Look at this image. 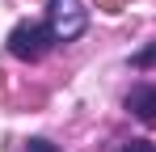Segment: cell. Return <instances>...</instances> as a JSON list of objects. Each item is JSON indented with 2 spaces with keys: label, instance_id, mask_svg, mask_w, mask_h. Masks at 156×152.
I'll use <instances>...</instances> for the list:
<instances>
[{
  "label": "cell",
  "instance_id": "1",
  "mask_svg": "<svg viewBox=\"0 0 156 152\" xmlns=\"http://www.w3.org/2000/svg\"><path fill=\"white\" fill-rule=\"evenodd\" d=\"M55 42H59V38H55L51 21H17L9 30V51H13L17 59H42Z\"/></svg>",
  "mask_w": 156,
  "mask_h": 152
},
{
  "label": "cell",
  "instance_id": "2",
  "mask_svg": "<svg viewBox=\"0 0 156 152\" xmlns=\"http://www.w3.org/2000/svg\"><path fill=\"white\" fill-rule=\"evenodd\" d=\"M47 21H51L59 42H76L89 30V13H84L80 0H47Z\"/></svg>",
  "mask_w": 156,
  "mask_h": 152
},
{
  "label": "cell",
  "instance_id": "3",
  "mask_svg": "<svg viewBox=\"0 0 156 152\" xmlns=\"http://www.w3.org/2000/svg\"><path fill=\"white\" fill-rule=\"evenodd\" d=\"M127 110L135 118H144V123H156V85L152 80H144V85H135L127 93Z\"/></svg>",
  "mask_w": 156,
  "mask_h": 152
},
{
  "label": "cell",
  "instance_id": "4",
  "mask_svg": "<svg viewBox=\"0 0 156 152\" xmlns=\"http://www.w3.org/2000/svg\"><path fill=\"white\" fill-rule=\"evenodd\" d=\"M118 152H156V144H152V139H127Z\"/></svg>",
  "mask_w": 156,
  "mask_h": 152
},
{
  "label": "cell",
  "instance_id": "5",
  "mask_svg": "<svg viewBox=\"0 0 156 152\" xmlns=\"http://www.w3.org/2000/svg\"><path fill=\"white\" fill-rule=\"evenodd\" d=\"M26 152H59V148H55L51 139H42V135H34V139L26 144Z\"/></svg>",
  "mask_w": 156,
  "mask_h": 152
},
{
  "label": "cell",
  "instance_id": "6",
  "mask_svg": "<svg viewBox=\"0 0 156 152\" xmlns=\"http://www.w3.org/2000/svg\"><path fill=\"white\" fill-rule=\"evenodd\" d=\"M135 68H148V63H156V47H148V51H139L135 59H131Z\"/></svg>",
  "mask_w": 156,
  "mask_h": 152
}]
</instances>
